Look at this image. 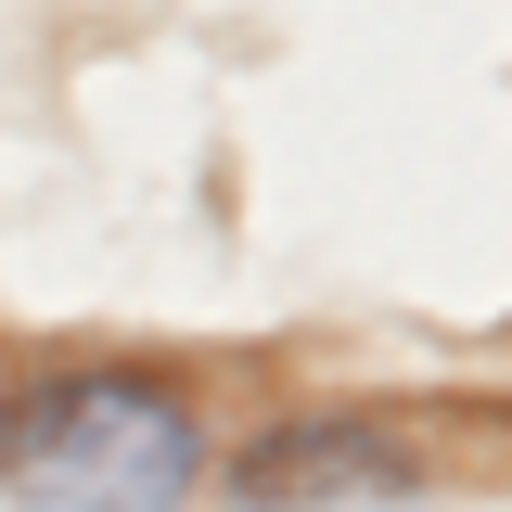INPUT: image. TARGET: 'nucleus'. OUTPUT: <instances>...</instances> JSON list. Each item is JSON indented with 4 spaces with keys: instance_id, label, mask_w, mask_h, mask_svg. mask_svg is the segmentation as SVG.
<instances>
[{
    "instance_id": "1",
    "label": "nucleus",
    "mask_w": 512,
    "mask_h": 512,
    "mask_svg": "<svg viewBox=\"0 0 512 512\" xmlns=\"http://www.w3.org/2000/svg\"><path fill=\"white\" fill-rule=\"evenodd\" d=\"M13 512H180L205 487V410L167 372H64L0 423Z\"/></svg>"
},
{
    "instance_id": "2",
    "label": "nucleus",
    "mask_w": 512,
    "mask_h": 512,
    "mask_svg": "<svg viewBox=\"0 0 512 512\" xmlns=\"http://www.w3.org/2000/svg\"><path fill=\"white\" fill-rule=\"evenodd\" d=\"M231 500L244 512H397V500H423V474L372 423H282V436L244 448Z\"/></svg>"
},
{
    "instance_id": "3",
    "label": "nucleus",
    "mask_w": 512,
    "mask_h": 512,
    "mask_svg": "<svg viewBox=\"0 0 512 512\" xmlns=\"http://www.w3.org/2000/svg\"><path fill=\"white\" fill-rule=\"evenodd\" d=\"M0 423H13V397H0Z\"/></svg>"
}]
</instances>
